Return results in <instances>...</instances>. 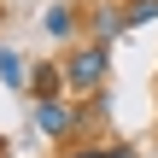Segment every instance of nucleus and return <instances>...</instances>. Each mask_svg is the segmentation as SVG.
Instances as JSON below:
<instances>
[{
  "label": "nucleus",
  "instance_id": "obj_8",
  "mask_svg": "<svg viewBox=\"0 0 158 158\" xmlns=\"http://www.w3.org/2000/svg\"><path fill=\"white\" fill-rule=\"evenodd\" d=\"M70 158H141L135 147H76Z\"/></svg>",
  "mask_w": 158,
  "mask_h": 158
},
{
  "label": "nucleus",
  "instance_id": "obj_4",
  "mask_svg": "<svg viewBox=\"0 0 158 158\" xmlns=\"http://www.w3.org/2000/svg\"><path fill=\"white\" fill-rule=\"evenodd\" d=\"M123 29H129V18H123L117 6H100V12H94V41H106V47H111Z\"/></svg>",
  "mask_w": 158,
  "mask_h": 158
},
{
  "label": "nucleus",
  "instance_id": "obj_7",
  "mask_svg": "<svg viewBox=\"0 0 158 158\" xmlns=\"http://www.w3.org/2000/svg\"><path fill=\"white\" fill-rule=\"evenodd\" d=\"M123 18H129V29H135V23H152V18H158V0H129Z\"/></svg>",
  "mask_w": 158,
  "mask_h": 158
},
{
  "label": "nucleus",
  "instance_id": "obj_3",
  "mask_svg": "<svg viewBox=\"0 0 158 158\" xmlns=\"http://www.w3.org/2000/svg\"><path fill=\"white\" fill-rule=\"evenodd\" d=\"M29 76H35V70H29V64H23L12 47H0V82H6L12 94H23V88H29Z\"/></svg>",
  "mask_w": 158,
  "mask_h": 158
},
{
  "label": "nucleus",
  "instance_id": "obj_6",
  "mask_svg": "<svg viewBox=\"0 0 158 158\" xmlns=\"http://www.w3.org/2000/svg\"><path fill=\"white\" fill-rule=\"evenodd\" d=\"M41 29H47V35H53V41H64V35H70V29H76V12H70V6H64V0H59V6H47V23H41Z\"/></svg>",
  "mask_w": 158,
  "mask_h": 158
},
{
  "label": "nucleus",
  "instance_id": "obj_2",
  "mask_svg": "<svg viewBox=\"0 0 158 158\" xmlns=\"http://www.w3.org/2000/svg\"><path fill=\"white\" fill-rule=\"evenodd\" d=\"M82 123H88V117H82L70 100H59V94H53V100H35V129H41L47 141H64V135H76Z\"/></svg>",
  "mask_w": 158,
  "mask_h": 158
},
{
  "label": "nucleus",
  "instance_id": "obj_5",
  "mask_svg": "<svg viewBox=\"0 0 158 158\" xmlns=\"http://www.w3.org/2000/svg\"><path fill=\"white\" fill-rule=\"evenodd\" d=\"M64 88V64H35V76H29V94L35 100H53Z\"/></svg>",
  "mask_w": 158,
  "mask_h": 158
},
{
  "label": "nucleus",
  "instance_id": "obj_1",
  "mask_svg": "<svg viewBox=\"0 0 158 158\" xmlns=\"http://www.w3.org/2000/svg\"><path fill=\"white\" fill-rule=\"evenodd\" d=\"M106 70H111V47H106V41H88V47H76L70 64H64V88H70V94H100Z\"/></svg>",
  "mask_w": 158,
  "mask_h": 158
}]
</instances>
